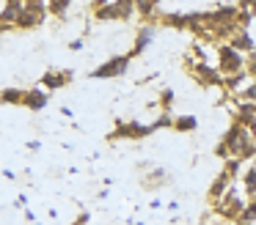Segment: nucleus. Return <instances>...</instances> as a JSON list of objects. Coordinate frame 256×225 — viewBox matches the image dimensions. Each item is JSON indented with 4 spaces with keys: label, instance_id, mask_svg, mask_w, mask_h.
Instances as JSON below:
<instances>
[{
    "label": "nucleus",
    "instance_id": "f257e3e1",
    "mask_svg": "<svg viewBox=\"0 0 256 225\" xmlns=\"http://www.w3.org/2000/svg\"><path fill=\"white\" fill-rule=\"evenodd\" d=\"M220 143L228 148V154L237 159H254L256 157V140L250 137V129L242 124H232L226 129V135L220 137Z\"/></svg>",
    "mask_w": 256,
    "mask_h": 225
},
{
    "label": "nucleus",
    "instance_id": "f03ea898",
    "mask_svg": "<svg viewBox=\"0 0 256 225\" xmlns=\"http://www.w3.org/2000/svg\"><path fill=\"white\" fill-rule=\"evenodd\" d=\"M135 0H105L100 8H94V16L102 22L108 19H130L135 14Z\"/></svg>",
    "mask_w": 256,
    "mask_h": 225
},
{
    "label": "nucleus",
    "instance_id": "7ed1b4c3",
    "mask_svg": "<svg viewBox=\"0 0 256 225\" xmlns=\"http://www.w3.org/2000/svg\"><path fill=\"white\" fill-rule=\"evenodd\" d=\"M218 69L226 77L240 74V71H245V55L237 52L232 44H220V47H218Z\"/></svg>",
    "mask_w": 256,
    "mask_h": 225
},
{
    "label": "nucleus",
    "instance_id": "20e7f679",
    "mask_svg": "<svg viewBox=\"0 0 256 225\" xmlns=\"http://www.w3.org/2000/svg\"><path fill=\"white\" fill-rule=\"evenodd\" d=\"M47 14H50V11H47V3H42V0H28L22 14H20V19H17V30H28V27L42 25Z\"/></svg>",
    "mask_w": 256,
    "mask_h": 225
},
{
    "label": "nucleus",
    "instance_id": "39448f33",
    "mask_svg": "<svg viewBox=\"0 0 256 225\" xmlns=\"http://www.w3.org/2000/svg\"><path fill=\"white\" fill-rule=\"evenodd\" d=\"M245 206H248V203H245L242 195H240V190L232 187V190L226 192V198L215 203V212L220 214V217H226V220H240V214H242Z\"/></svg>",
    "mask_w": 256,
    "mask_h": 225
},
{
    "label": "nucleus",
    "instance_id": "423d86ee",
    "mask_svg": "<svg viewBox=\"0 0 256 225\" xmlns=\"http://www.w3.org/2000/svg\"><path fill=\"white\" fill-rule=\"evenodd\" d=\"M152 132H154L152 126L138 124V121H122V124L108 135V140H140V137L152 135Z\"/></svg>",
    "mask_w": 256,
    "mask_h": 225
},
{
    "label": "nucleus",
    "instance_id": "0eeeda50",
    "mask_svg": "<svg viewBox=\"0 0 256 225\" xmlns=\"http://www.w3.org/2000/svg\"><path fill=\"white\" fill-rule=\"evenodd\" d=\"M130 55H116V58H108L102 66H96L94 71H91V77L94 80H110V77H122L124 71H127L130 66Z\"/></svg>",
    "mask_w": 256,
    "mask_h": 225
},
{
    "label": "nucleus",
    "instance_id": "6e6552de",
    "mask_svg": "<svg viewBox=\"0 0 256 225\" xmlns=\"http://www.w3.org/2000/svg\"><path fill=\"white\" fill-rule=\"evenodd\" d=\"M22 8H25V3H20V0H6L3 3V11H0V27H3V33L17 27V19L22 14Z\"/></svg>",
    "mask_w": 256,
    "mask_h": 225
},
{
    "label": "nucleus",
    "instance_id": "1a4fd4ad",
    "mask_svg": "<svg viewBox=\"0 0 256 225\" xmlns=\"http://www.w3.org/2000/svg\"><path fill=\"white\" fill-rule=\"evenodd\" d=\"M240 3H226V5H218L215 11H210V25H228V22H237L240 19Z\"/></svg>",
    "mask_w": 256,
    "mask_h": 225
},
{
    "label": "nucleus",
    "instance_id": "9d476101",
    "mask_svg": "<svg viewBox=\"0 0 256 225\" xmlns=\"http://www.w3.org/2000/svg\"><path fill=\"white\" fill-rule=\"evenodd\" d=\"M193 74H196V82L204 85V88H212V85L223 88V85H226V77H220V71L210 69V66H204V63H196Z\"/></svg>",
    "mask_w": 256,
    "mask_h": 225
},
{
    "label": "nucleus",
    "instance_id": "9b49d317",
    "mask_svg": "<svg viewBox=\"0 0 256 225\" xmlns=\"http://www.w3.org/2000/svg\"><path fill=\"white\" fill-rule=\"evenodd\" d=\"M232 181H234V176H228L226 170H220V173H218V179L212 181V187H210V201H212V206H215L218 201H223V198H226V192L232 190Z\"/></svg>",
    "mask_w": 256,
    "mask_h": 225
},
{
    "label": "nucleus",
    "instance_id": "f8f14e48",
    "mask_svg": "<svg viewBox=\"0 0 256 225\" xmlns=\"http://www.w3.org/2000/svg\"><path fill=\"white\" fill-rule=\"evenodd\" d=\"M234 124H242V126H248V129H254V126H256V104H250V102H237Z\"/></svg>",
    "mask_w": 256,
    "mask_h": 225
},
{
    "label": "nucleus",
    "instance_id": "ddd939ff",
    "mask_svg": "<svg viewBox=\"0 0 256 225\" xmlns=\"http://www.w3.org/2000/svg\"><path fill=\"white\" fill-rule=\"evenodd\" d=\"M72 71L64 69V71H47L44 77H42V88H47V91H58V88H64L69 80H72Z\"/></svg>",
    "mask_w": 256,
    "mask_h": 225
},
{
    "label": "nucleus",
    "instance_id": "4468645a",
    "mask_svg": "<svg viewBox=\"0 0 256 225\" xmlns=\"http://www.w3.org/2000/svg\"><path fill=\"white\" fill-rule=\"evenodd\" d=\"M47 91L44 88H28V91H25V99H22V104L28 110H44L47 107Z\"/></svg>",
    "mask_w": 256,
    "mask_h": 225
},
{
    "label": "nucleus",
    "instance_id": "2eb2a0df",
    "mask_svg": "<svg viewBox=\"0 0 256 225\" xmlns=\"http://www.w3.org/2000/svg\"><path fill=\"white\" fill-rule=\"evenodd\" d=\"M160 25L174 27V30H190V16L182 14V11H168V14L160 16Z\"/></svg>",
    "mask_w": 256,
    "mask_h": 225
},
{
    "label": "nucleus",
    "instance_id": "dca6fc26",
    "mask_svg": "<svg viewBox=\"0 0 256 225\" xmlns=\"http://www.w3.org/2000/svg\"><path fill=\"white\" fill-rule=\"evenodd\" d=\"M152 36H154V27H152V25L138 27V36H135V47H132V52H130V58H132V55H140V52H144V47L152 41Z\"/></svg>",
    "mask_w": 256,
    "mask_h": 225
},
{
    "label": "nucleus",
    "instance_id": "f3484780",
    "mask_svg": "<svg viewBox=\"0 0 256 225\" xmlns=\"http://www.w3.org/2000/svg\"><path fill=\"white\" fill-rule=\"evenodd\" d=\"M226 44H232V47L237 49V52H242V55H245V52H248V55L254 52V38H250L248 30H240L237 36H234L232 41H226Z\"/></svg>",
    "mask_w": 256,
    "mask_h": 225
},
{
    "label": "nucleus",
    "instance_id": "a211bd4d",
    "mask_svg": "<svg viewBox=\"0 0 256 225\" xmlns=\"http://www.w3.org/2000/svg\"><path fill=\"white\" fill-rule=\"evenodd\" d=\"M166 179H168L166 170H162V168H154V170H152V173L144 179V187H146V190H157V187H160Z\"/></svg>",
    "mask_w": 256,
    "mask_h": 225
},
{
    "label": "nucleus",
    "instance_id": "6ab92c4d",
    "mask_svg": "<svg viewBox=\"0 0 256 225\" xmlns=\"http://www.w3.org/2000/svg\"><path fill=\"white\" fill-rule=\"evenodd\" d=\"M135 8H138V14L144 19H154V11L160 8V3H154V0H135Z\"/></svg>",
    "mask_w": 256,
    "mask_h": 225
},
{
    "label": "nucleus",
    "instance_id": "aec40b11",
    "mask_svg": "<svg viewBox=\"0 0 256 225\" xmlns=\"http://www.w3.org/2000/svg\"><path fill=\"white\" fill-rule=\"evenodd\" d=\"M242 190L248 198H256V168H248L242 173Z\"/></svg>",
    "mask_w": 256,
    "mask_h": 225
},
{
    "label": "nucleus",
    "instance_id": "412c9836",
    "mask_svg": "<svg viewBox=\"0 0 256 225\" xmlns=\"http://www.w3.org/2000/svg\"><path fill=\"white\" fill-rule=\"evenodd\" d=\"M0 99H3V104H22L25 91H20V88H3Z\"/></svg>",
    "mask_w": 256,
    "mask_h": 225
},
{
    "label": "nucleus",
    "instance_id": "4be33fe9",
    "mask_svg": "<svg viewBox=\"0 0 256 225\" xmlns=\"http://www.w3.org/2000/svg\"><path fill=\"white\" fill-rule=\"evenodd\" d=\"M72 8V0H50L47 3V11L52 16H66V11Z\"/></svg>",
    "mask_w": 256,
    "mask_h": 225
},
{
    "label": "nucleus",
    "instance_id": "5701e85b",
    "mask_svg": "<svg viewBox=\"0 0 256 225\" xmlns=\"http://www.w3.org/2000/svg\"><path fill=\"white\" fill-rule=\"evenodd\" d=\"M196 126H198V121L193 115H179V118H174V129L176 132H193Z\"/></svg>",
    "mask_w": 256,
    "mask_h": 225
},
{
    "label": "nucleus",
    "instance_id": "b1692460",
    "mask_svg": "<svg viewBox=\"0 0 256 225\" xmlns=\"http://www.w3.org/2000/svg\"><path fill=\"white\" fill-rule=\"evenodd\" d=\"M237 223H242V225L256 223V198H250V201H248V206L242 209V214H240V220H237Z\"/></svg>",
    "mask_w": 256,
    "mask_h": 225
},
{
    "label": "nucleus",
    "instance_id": "393cba45",
    "mask_svg": "<svg viewBox=\"0 0 256 225\" xmlns=\"http://www.w3.org/2000/svg\"><path fill=\"white\" fill-rule=\"evenodd\" d=\"M245 77H248V71H240V74H234V77H226V91H242V82H245Z\"/></svg>",
    "mask_w": 256,
    "mask_h": 225
},
{
    "label": "nucleus",
    "instance_id": "a878e982",
    "mask_svg": "<svg viewBox=\"0 0 256 225\" xmlns=\"http://www.w3.org/2000/svg\"><path fill=\"white\" fill-rule=\"evenodd\" d=\"M240 96V102H250V104H256V80L250 82V85H245L242 91L237 93Z\"/></svg>",
    "mask_w": 256,
    "mask_h": 225
},
{
    "label": "nucleus",
    "instance_id": "bb28decb",
    "mask_svg": "<svg viewBox=\"0 0 256 225\" xmlns=\"http://www.w3.org/2000/svg\"><path fill=\"white\" fill-rule=\"evenodd\" d=\"M166 126H174V118L168 113H160V115H157V121L152 124V129H166Z\"/></svg>",
    "mask_w": 256,
    "mask_h": 225
},
{
    "label": "nucleus",
    "instance_id": "cd10ccee",
    "mask_svg": "<svg viewBox=\"0 0 256 225\" xmlns=\"http://www.w3.org/2000/svg\"><path fill=\"white\" fill-rule=\"evenodd\" d=\"M245 71H248V77H256V52H250L245 58Z\"/></svg>",
    "mask_w": 256,
    "mask_h": 225
},
{
    "label": "nucleus",
    "instance_id": "c85d7f7f",
    "mask_svg": "<svg viewBox=\"0 0 256 225\" xmlns=\"http://www.w3.org/2000/svg\"><path fill=\"white\" fill-rule=\"evenodd\" d=\"M171 102H174V91L171 88H162L160 91V104L162 107H171Z\"/></svg>",
    "mask_w": 256,
    "mask_h": 225
},
{
    "label": "nucleus",
    "instance_id": "c756f323",
    "mask_svg": "<svg viewBox=\"0 0 256 225\" xmlns=\"http://www.w3.org/2000/svg\"><path fill=\"white\" fill-rule=\"evenodd\" d=\"M240 165H242V159H237V157H234V159H228V162H226V168H223V170H226L228 176H237Z\"/></svg>",
    "mask_w": 256,
    "mask_h": 225
},
{
    "label": "nucleus",
    "instance_id": "7c9ffc66",
    "mask_svg": "<svg viewBox=\"0 0 256 225\" xmlns=\"http://www.w3.org/2000/svg\"><path fill=\"white\" fill-rule=\"evenodd\" d=\"M240 8H242V5H240ZM250 19H254V14H250V11L248 8H242V11H240V27H245V25H250Z\"/></svg>",
    "mask_w": 256,
    "mask_h": 225
},
{
    "label": "nucleus",
    "instance_id": "2f4dec72",
    "mask_svg": "<svg viewBox=\"0 0 256 225\" xmlns=\"http://www.w3.org/2000/svg\"><path fill=\"white\" fill-rule=\"evenodd\" d=\"M88 220H91V214H88V212H83L78 220H74V225H88Z\"/></svg>",
    "mask_w": 256,
    "mask_h": 225
},
{
    "label": "nucleus",
    "instance_id": "473e14b6",
    "mask_svg": "<svg viewBox=\"0 0 256 225\" xmlns=\"http://www.w3.org/2000/svg\"><path fill=\"white\" fill-rule=\"evenodd\" d=\"M240 5H242V8H248L250 14L256 16V0H245V3H240Z\"/></svg>",
    "mask_w": 256,
    "mask_h": 225
},
{
    "label": "nucleus",
    "instance_id": "72a5a7b5",
    "mask_svg": "<svg viewBox=\"0 0 256 225\" xmlns=\"http://www.w3.org/2000/svg\"><path fill=\"white\" fill-rule=\"evenodd\" d=\"M250 137H254V140H256V126H254V129H250Z\"/></svg>",
    "mask_w": 256,
    "mask_h": 225
}]
</instances>
